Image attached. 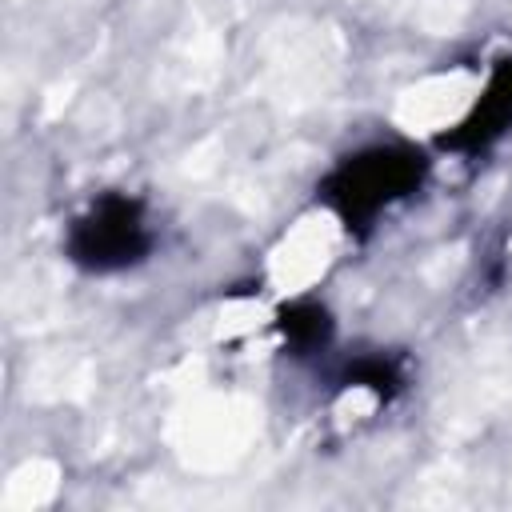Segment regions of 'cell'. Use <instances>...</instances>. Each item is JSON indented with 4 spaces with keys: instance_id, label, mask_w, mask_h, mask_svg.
I'll use <instances>...</instances> for the list:
<instances>
[{
    "instance_id": "obj_1",
    "label": "cell",
    "mask_w": 512,
    "mask_h": 512,
    "mask_svg": "<svg viewBox=\"0 0 512 512\" xmlns=\"http://www.w3.org/2000/svg\"><path fill=\"white\" fill-rule=\"evenodd\" d=\"M428 176V156L412 144L388 140L368 144L352 156H344L324 180H320V204L344 224V232L364 236L388 208L420 192Z\"/></svg>"
},
{
    "instance_id": "obj_4",
    "label": "cell",
    "mask_w": 512,
    "mask_h": 512,
    "mask_svg": "<svg viewBox=\"0 0 512 512\" xmlns=\"http://www.w3.org/2000/svg\"><path fill=\"white\" fill-rule=\"evenodd\" d=\"M276 332L292 356H316L332 344V312L316 300H288L276 308Z\"/></svg>"
},
{
    "instance_id": "obj_5",
    "label": "cell",
    "mask_w": 512,
    "mask_h": 512,
    "mask_svg": "<svg viewBox=\"0 0 512 512\" xmlns=\"http://www.w3.org/2000/svg\"><path fill=\"white\" fill-rule=\"evenodd\" d=\"M344 384L368 388V392H376L380 400H392V396L404 388V368H400V360H392V356H384V352H364V356L348 360Z\"/></svg>"
},
{
    "instance_id": "obj_2",
    "label": "cell",
    "mask_w": 512,
    "mask_h": 512,
    "mask_svg": "<svg viewBox=\"0 0 512 512\" xmlns=\"http://www.w3.org/2000/svg\"><path fill=\"white\" fill-rule=\"evenodd\" d=\"M152 252V224L140 196L100 192L64 232V256L96 276L136 268Z\"/></svg>"
},
{
    "instance_id": "obj_3",
    "label": "cell",
    "mask_w": 512,
    "mask_h": 512,
    "mask_svg": "<svg viewBox=\"0 0 512 512\" xmlns=\"http://www.w3.org/2000/svg\"><path fill=\"white\" fill-rule=\"evenodd\" d=\"M508 132H512V56H500L492 64L480 96L464 112V120L452 132H444L436 144L444 152H456V156H476Z\"/></svg>"
}]
</instances>
